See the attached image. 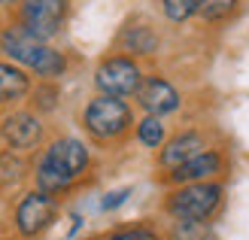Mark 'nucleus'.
<instances>
[{"label":"nucleus","mask_w":249,"mask_h":240,"mask_svg":"<svg viewBox=\"0 0 249 240\" xmlns=\"http://www.w3.org/2000/svg\"><path fill=\"white\" fill-rule=\"evenodd\" d=\"M243 12V0H201V12L197 18L207 28H222L231 18H237Z\"/></svg>","instance_id":"nucleus-14"},{"label":"nucleus","mask_w":249,"mask_h":240,"mask_svg":"<svg viewBox=\"0 0 249 240\" xmlns=\"http://www.w3.org/2000/svg\"><path fill=\"white\" fill-rule=\"evenodd\" d=\"M55 216H58L55 195H46L40 188H34V192H28L16 207V228L24 237H36L55 222Z\"/></svg>","instance_id":"nucleus-8"},{"label":"nucleus","mask_w":249,"mask_h":240,"mask_svg":"<svg viewBox=\"0 0 249 240\" xmlns=\"http://www.w3.org/2000/svg\"><path fill=\"white\" fill-rule=\"evenodd\" d=\"M173 231H177L179 240H213L207 222H185V219H177V228H173Z\"/></svg>","instance_id":"nucleus-19"},{"label":"nucleus","mask_w":249,"mask_h":240,"mask_svg":"<svg viewBox=\"0 0 249 240\" xmlns=\"http://www.w3.org/2000/svg\"><path fill=\"white\" fill-rule=\"evenodd\" d=\"M109 240H158V234L152 228H146V225H134V228H122L116 231Z\"/></svg>","instance_id":"nucleus-20"},{"label":"nucleus","mask_w":249,"mask_h":240,"mask_svg":"<svg viewBox=\"0 0 249 240\" xmlns=\"http://www.w3.org/2000/svg\"><path fill=\"white\" fill-rule=\"evenodd\" d=\"M210 143H207V137L204 131H179L177 137H170V140L161 146V152H158V164H161V170L170 173L173 167H179V164H185L189 158H195L197 152H204Z\"/></svg>","instance_id":"nucleus-12"},{"label":"nucleus","mask_w":249,"mask_h":240,"mask_svg":"<svg viewBox=\"0 0 249 240\" xmlns=\"http://www.w3.org/2000/svg\"><path fill=\"white\" fill-rule=\"evenodd\" d=\"M158 6L170 24H189L201 12V0H158Z\"/></svg>","instance_id":"nucleus-16"},{"label":"nucleus","mask_w":249,"mask_h":240,"mask_svg":"<svg viewBox=\"0 0 249 240\" xmlns=\"http://www.w3.org/2000/svg\"><path fill=\"white\" fill-rule=\"evenodd\" d=\"M222 173H225V155H222V149L207 146L204 152H197L195 158H189L185 164L173 167V170L167 173V183H173V185L204 183V180H219Z\"/></svg>","instance_id":"nucleus-10"},{"label":"nucleus","mask_w":249,"mask_h":240,"mask_svg":"<svg viewBox=\"0 0 249 240\" xmlns=\"http://www.w3.org/2000/svg\"><path fill=\"white\" fill-rule=\"evenodd\" d=\"M0 52L40 79H61L67 73V55L58 52L49 40L34 37L18 21H9L6 28H0Z\"/></svg>","instance_id":"nucleus-2"},{"label":"nucleus","mask_w":249,"mask_h":240,"mask_svg":"<svg viewBox=\"0 0 249 240\" xmlns=\"http://www.w3.org/2000/svg\"><path fill=\"white\" fill-rule=\"evenodd\" d=\"M21 3V0H0V6H3V9H16Z\"/></svg>","instance_id":"nucleus-22"},{"label":"nucleus","mask_w":249,"mask_h":240,"mask_svg":"<svg viewBox=\"0 0 249 240\" xmlns=\"http://www.w3.org/2000/svg\"><path fill=\"white\" fill-rule=\"evenodd\" d=\"M134 131H137V140H140L146 149H161L167 143V125H164L161 116H143L134 125Z\"/></svg>","instance_id":"nucleus-15"},{"label":"nucleus","mask_w":249,"mask_h":240,"mask_svg":"<svg viewBox=\"0 0 249 240\" xmlns=\"http://www.w3.org/2000/svg\"><path fill=\"white\" fill-rule=\"evenodd\" d=\"M131 125H137V122H134V110L124 97L97 94L82 110V128L89 131V137H94L97 143L122 140V137L131 131Z\"/></svg>","instance_id":"nucleus-3"},{"label":"nucleus","mask_w":249,"mask_h":240,"mask_svg":"<svg viewBox=\"0 0 249 240\" xmlns=\"http://www.w3.org/2000/svg\"><path fill=\"white\" fill-rule=\"evenodd\" d=\"M222 204H225V185L219 180L185 183V185H177L167 195V213L173 219H185V222L213 219Z\"/></svg>","instance_id":"nucleus-4"},{"label":"nucleus","mask_w":249,"mask_h":240,"mask_svg":"<svg viewBox=\"0 0 249 240\" xmlns=\"http://www.w3.org/2000/svg\"><path fill=\"white\" fill-rule=\"evenodd\" d=\"M24 161H21V152H12L9 155H0V183H18L24 176Z\"/></svg>","instance_id":"nucleus-18"},{"label":"nucleus","mask_w":249,"mask_h":240,"mask_svg":"<svg viewBox=\"0 0 249 240\" xmlns=\"http://www.w3.org/2000/svg\"><path fill=\"white\" fill-rule=\"evenodd\" d=\"M137 104H140V110L146 112V116H173L179 107H182V97L177 92V85H173L170 79H164L161 73H149V76H143L140 88H137Z\"/></svg>","instance_id":"nucleus-9"},{"label":"nucleus","mask_w":249,"mask_h":240,"mask_svg":"<svg viewBox=\"0 0 249 240\" xmlns=\"http://www.w3.org/2000/svg\"><path fill=\"white\" fill-rule=\"evenodd\" d=\"M31 76L28 70L16 61H0V104H21L24 97H31Z\"/></svg>","instance_id":"nucleus-13"},{"label":"nucleus","mask_w":249,"mask_h":240,"mask_svg":"<svg viewBox=\"0 0 249 240\" xmlns=\"http://www.w3.org/2000/svg\"><path fill=\"white\" fill-rule=\"evenodd\" d=\"M128 198H131V188H116V192H107V195H104L101 207H104V210H116V207H122Z\"/></svg>","instance_id":"nucleus-21"},{"label":"nucleus","mask_w":249,"mask_h":240,"mask_svg":"<svg viewBox=\"0 0 249 240\" xmlns=\"http://www.w3.org/2000/svg\"><path fill=\"white\" fill-rule=\"evenodd\" d=\"M116 46L122 49L124 55H131V58H146V55L158 52L161 37H158V31L146 18H131V21L122 24V31L116 37Z\"/></svg>","instance_id":"nucleus-11"},{"label":"nucleus","mask_w":249,"mask_h":240,"mask_svg":"<svg viewBox=\"0 0 249 240\" xmlns=\"http://www.w3.org/2000/svg\"><path fill=\"white\" fill-rule=\"evenodd\" d=\"M143 76L146 73L137 64V58L116 52L101 58V64L94 67V88L101 94H113V97H134Z\"/></svg>","instance_id":"nucleus-5"},{"label":"nucleus","mask_w":249,"mask_h":240,"mask_svg":"<svg viewBox=\"0 0 249 240\" xmlns=\"http://www.w3.org/2000/svg\"><path fill=\"white\" fill-rule=\"evenodd\" d=\"M70 16V0H21L16 6V21L24 24L34 37L52 40L64 31Z\"/></svg>","instance_id":"nucleus-6"},{"label":"nucleus","mask_w":249,"mask_h":240,"mask_svg":"<svg viewBox=\"0 0 249 240\" xmlns=\"http://www.w3.org/2000/svg\"><path fill=\"white\" fill-rule=\"evenodd\" d=\"M89 164H91V152L82 140H76V137H58V140L49 143L43 149V155L36 158L34 183H36L40 192L58 198L82 180V173L89 170Z\"/></svg>","instance_id":"nucleus-1"},{"label":"nucleus","mask_w":249,"mask_h":240,"mask_svg":"<svg viewBox=\"0 0 249 240\" xmlns=\"http://www.w3.org/2000/svg\"><path fill=\"white\" fill-rule=\"evenodd\" d=\"M46 137V125L40 119V112L34 110H16L0 122V140H3L12 152L28 155L34 149H40Z\"/></svg>","instance_id":"nucleus-7"},{"label":"nucleus","mask_w":249,"mask_h":240,"mask_svg":"<svg viewBox=\"0 0 249 240\" xmlns=\"http://www.w3.org/2000/svg\"><path fill=\"white\" fill-rule=\"evenodd\" d=\"M31 104H34V112H52L58 107V97H61V88H58V79H40V85L31 88Z\"/></svg>","instance_id":"nucleus-17"}]
</instances>
